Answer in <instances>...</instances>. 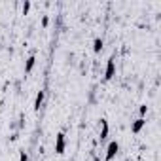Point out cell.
Returning a JSON list of instances; mask_svg holds the SVG:
<instances>
[{
    "instance_id": "obj_4",
    "label": "cell",
    "mask_w": 161,
    "mask_h": 161,
    "mask_svg": "<svg viewBox=\"0 0 161 161\" xmlns=\"http://www.w3.org/2000/svg\"><path fill=\"white\" fill-rule=\"evenodd\" d=\"M144 125H146V119H144V118H138V119H135V121H133V125H131V131L136 135V133H140V129H142Z\"/></svg>"
},
{
    "instance_id": "obj_11",
    "label": "cell",
    "mask_w": 161,
    "mask_h": 161,
    "mask_svg": "<svg viewBox=\"0 0 161 161\" xmlns=\"http://www.w3.org/2000/svg\"><path fill=\"white\" fill-rule=\"evenodd\" d=\"M146 112H148V106H146V104H142V106H140V114H142V116H144V114H146Z\"/></svg>"
},
{
    "instance_id": "obj_3",
    "label": "cell",
    "mask_w": 161,
    "mask_h": 161,
    "mask_svg": "<svg viewBox=\"0 0 161 161\" xmlns=\"http://www.w3.org/2000/svg\"><path fill=\"white\" fill-rule=\"evenodd\" d=\"M64 148H66V138H64L63 133H59L57 138H55V152L57 153H64Z\"/></svg>"
},
{
    "instance_id": "obj_9",
    "label": "cell",
    "mask_w": 161,
    "mask_h": 161,
    "mask_svg": "<svg viewBox=\"0 0 161 161\" xmlns=\"http://www.w3.org/2000/svg\"><path fill=\"white\" fill-rule=\"evenodd\" d=\"M29 10H31V2H29V0H27V2L23 4V14H27Z\"/></svg>"
},
{
    "instance_id": "obj_7",
    "label": "cell",
    "mask_w": 161,
    "mask_h": 161,
    "mask_svg": "<svg viewBox=\"0 0 161 161\" xmlns=\"http://www.w3.org/2000/svg\"><path fill=\"white\" fill-rule=\"evenodd\" d=\"M101 125H103V129H101V140H104L108 136V121L106 119H101Z\"/></svg>"
},
{
    "instance_id": "obj_8",
    "label": "cell",
    "mask_w": 161,
    "mask_h": 161,
    "mask_svg": "<svg viewBox=\"0 0 161 161\" xmlns=\"http://www.w3.org/2000/svg\"><path fill=\"white\" fill-rule=\"evenodd\" d=\"M103 46H104V42H103V38H95V42H93V51H95V53H99V51H103Z\"/></svg>"
},
{
    "instance_id": "obj_12",
    "label": "cell",
    "mask_w": 161,
    "mask_h": 161,
    "mask_svg": "<svg viewBox=\"0 0 161 161\" xmlns=\"http://www.w3.org/2000/svg\"><path fill=\"white\" fill-rule=\"evenodd\" d=\"M47 23H49V19L44 15V17H42V25H44V27H47Z\"/></svg>"
},
{
    "instance_id": "obj_2",
    "label": "cell",
    "mask_w": 161,
    "mask_h": 161,
    "mask_svg": "<svg viewBox=\"0 0 161 161\" xmlns=\"http://www.w3.org/2000/svg\"><path fill=\"white\" fill-rule=\"evenodd\" d=\"M114 74H116V59H114V57H110V59H108V63H106L104 78H106V80H112V78H114Z\"/></svg>"
},
{
    "instance_id": "obj_14",
    "label": "cell",
    "mask_w": 161,
    "mask_h": 161,
    "mask_svg": "<svg viewBox=\"0 0 161 161\" xmlns=\"http://www.w3.org/2000/svg\"><path fill=\"white\" fill-rule=\"evenodd\" d=\"M125 161H129V159H125Z\"/></svg>"
},
{
    "instance_id": "obj_10",
    "label": "cell",
    "mask_w": 161,
    "mask_h": 161,
    "mask_svg": "<svg viewBox=\"0 0 161 161\" xmlns=\"http://www.w3.org/2000/svg\"><path fill=\"white\" fill-rule=\"evenodd\" d=\"M19 161H29V155H27V152H21V155H19Z\"/></svg>"
},
{
    "instance_id": "obj_13",
    "label": "cell",
    "mask_w": 161,
    "mask_h": 161,
    "mask_svg": "<svg viewBox=\"0 0 161 161\" xmlns=\"http://www.w3.org/2000/svg\"><path fill=\"white\" fill-rule=\"evenodd\" d=\"M136 161H140V159H136Z\"/></svg>"
},
{
    "instance_id": "obj_6",
    "label": "cell",
    "mask_w": 161,
    "mask_h": 161,
    "mask_svg": "<svg viewBox=\"0 0 161 161\" xmlns=\"http://www.w3.org/2000/svg\"><path fill=\"white\" fill-rule=\"evenodd\" d=\"M44 97H46V93H44V91H38L36 101H34V110H40V106H42V103H44Z\"/></svg>"
},
{
    "instance_id": "obj_1",
    "label": "cell",
    "mask_w": 161,
    "mask_h": 161,
    "mask_svg": "<svg viewBox=\"0 0 161 161\" xmlns=\"http://www.w3.org/2000/svg\"><path fill=\"white\" fill-rule=\"evenodd\" d=\"M118 152H119V144H118V140H112V142L108 144V148H106L104 159H106V161H112V159L118 155Z\"/></svg>"
},
{
    "instance_id": "obj_5",
    "label": "cell",
    "mask_w": 161,
    "mask_h": 161,
    "mask_svg": "<svg viewBox=\"0 0 161 161\" xmlns=\"http://www.w3.org/2000/svg\"><path fill=\"white\" fill-rule=\"evenodd\" d=\"M34 63H36V57H34V55H31V57L27 59V63H25V74H29V72L34 68Z\"/></svg>"
}]
</instances>
